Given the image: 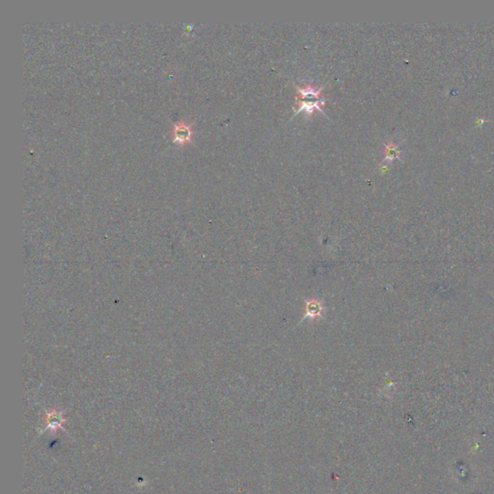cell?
<instances>
[{"label":"cell","mask_w":494,"mask_h":494,"mask_svg":"<svg viewBox=\"0 0 494 494\" xmlns=\"http://www.w3.org/2000/svg\"><path fill=\"white\" fill-rule=\"evenodd\" d=\"M322 88H316L313 85H307L305 87H297L296 102L299 105V109L295 111V115L301 111H305L308 115H311L315 110L321 111L322 106L326 104V100L321 98Z\"/></svg>","instance_id":"cell-1"},{"label":"cell","mask_w":494,"mask_h":494,"mask_svg":"<svg viewBox=\"0 0 494 494\" xmlns=\"http://www.w3.org/2000/svg\"><path fill=\"white\" fill-rule=\"evenodd\" d=\"M190 135H191L190 126H188L185 123H178L175 125L173 130V137L175 141H178L179 143H184L189 140Z\"/></svg>","instance_id":"cell-2"},{"label":"cell","mask_w":494,"mask_h":494,"mask_svg":"<svg viewBox=\"0 0 494 494\" xmlns=\"http://www.w3.org/2000/svg\"><path fill=\"white\" fill-rule=\"evenodd\" d=\"M398 154H399V152L397 151V148H396L395 145L391 144V145L386 146V148H385V156H386L385 157V161L386 160L391 161V160L397 158L399 156Z\"/></svg>","instance_id":"cell-3"},{"label":"cell","mask_w":494,"mask_h":494,"mask_svg":"<svg viewBox=\"0 0 494 494\" xmlns=\"http://www.w3.org/2000/svg\"><path fill=\"white\" fill-rule=\"evenodd\" d=\"M307 312L308 314H311V315H316V314H319L321 312V307L319 306V304H316L314 302H312L308 308H307Z\"/></svg>","instance_id":"cell-4"}]
</instances>
